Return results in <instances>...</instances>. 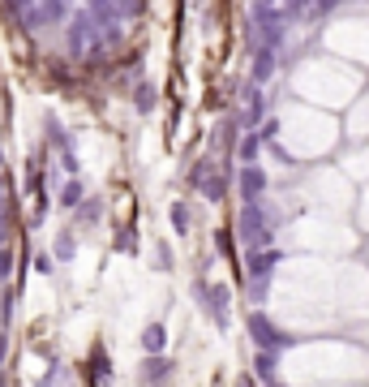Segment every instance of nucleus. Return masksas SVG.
<instances>
[{
    "label": "nucleus",
    "mask_w": 369,
    "mask_h": 387,
    "mask_svg": "<svg viewBox=\"0 0 369 387\" xmlns=\"http://www.w3.org/2000/svg\"><path fill=\"white\" fill-rule=\"evenodd\" d=\"M270 224H275V215L262 207V198H253V202H245V211H240L236 228H240V237H245L249 250H258V246H270V233H275Z\"/></svg>",
    "instance_id": "1"
},
{
    "label": "nucleus",
    "mask_w": 369,
    "mask_h": 387,
    "mask_svg": "<svg viewBox=\"0 0 369 387\" xmlns=\"http://www.w3.org/2000/svg\"><path fill=\"white\" fill-rule=\"evenodd\" d=\"M288 13L283 9H275V5H262L258 0V9H253V26H258V39L262 43H270V47H279L283 43V30H288Z\"/></svg>",
    "instance_id": "2"
},
{
    "label": "nucleus",
    "mask_w": 369,
    "mask_h": 387,
    "mask_svg": "<svg viewBox=\"0 0 369 387\" xmlns=\"http://www.w3.org/2000/svg\"><path fill=\"white\" fill-rule=\"evenodd\" d=\"M249 336H253V344H258V349H283V344H292V336H283L262 310L249 314Z\"/></svg>",
    "instance_id": "3"
},
{
    "label": "nucleus",
    "mask_w": 369,
    "mask_h": 387,
    "mask_svg": "<svg viewBox=\"0 0 369 387\" xmlns=\"http://www.w3.org/2000/svg\"><path fill=\"white\" fill-rule=\"evenodd\" d=\"M236 189H240V198H245V202L262 198V194H266V172L258 164H245V168H240V176H236Z\"/></svg>",
    "instance_id": "4"
},
{
    "label": "nucleus",
    "mask_w": 369,
    "mask_h": 387,
    "mask_svg": "<svg viewBox=\"0 0 369 387\" xmlns=\"http://www.w3.org/2000/svg\"><path fill=\"white\" fill-rule=\"evenodd\" d=\"M275 56H279V47H270V43H258V52H253V82H258V86L266 82L270 73H275V64H279Z\"/></svg>",
    "instance_id": "5"
},
{
    "label": "nucleus",
    "mask_w": 369,
    "mask_h": 387,
    "mask_svg": "<svg viewBox=\"0 0 369 387\" xmlns=\"http://www.w3.org/2000/svg\"><path fill=\"white\" fill-rule=\"evenodd\" d=\"M236 121H240V129L262 125V91H258V82L245 91V117H236Z\"/></svg>",
    "instance_id": "6"
},
{
    "label": "nucleus",
    "mask_w": 369,
    "mask_h": 387,
    "mask_svg": "<svg viewBox=\"0 0 369 387\" xmlns=\"http://www.w3.org/2000/svg\"><path fill=\"white\" fill-rule=\"evenodd\" d=\"M142 379H147V383H164V379H172V357H159V353H151V357L142 362Z\"/></svg>",
    "instance_id": "7"
},
{
    "label": "nucleus",
    "mask_w": 369,
    "mask_h": 387,
    "mask_svg": "<svg viewBox=\"0 0 369 387\" xmlns=\"http://www.w3.org/2000/svg\"><path fill=\"white\" fill-rule=\"evenodd\" d=\"M275 263H279V250L258 246V250L249 254V276H270V271H275Z\"/></svg>",
    "instance_id": "8"
},
{
    "label": "nucleus",
    "mask_w": 369,
    "mask_h": 387,
    "mask_svg": "<svg viewBox=\"0 0 369 387\" xmlns=\"http://www.w3.org/2000/svg\"><path fill=\"white\" fill-rule=\"evenodd\" d=\"M164 344H168V327H164V322H151V327L142 331V349H147V353H164Z\"/></svg>",
    "instance_id": "9"
},
{
    "label": "nucleus",
    "mask_w": 369,
    "mask_h": 387,
    "mask_svg": "<svg viewBox=\"0 0 369 387\" xmlns=\"http://www.w3.org/2000/svg\"><path fill=\"white\" fill-rule=\"evenodd\" d=\"M258 151H262V134H245V138H240V147H236L240 164H258Z\"/></svg>",
    "instance_id": "10"
},
{
    "label": "nucleus",
    "mask_w": 369,
    "mask_h": 387,
    "mask_svg": "<svg viewBox=\"0 0 369 387\" xmlns=\"http://www.w3.org/2000/svg\"><path fill=\"white\" fill-rule=\"evenodd\" d=\"M275 353H279V349H262L258 357H253V366H258V379H262V383L275 379Z\"/></svg>",
    "instance_id": "11"
},
{
    "label": "nucleus",
    "mask_w": 369,
    "mask_h": 387,
    "mask_svg": "<svg viewBox=\"0 0 369 387\" xmlns=\"http://www.w3.org/2000/svg\"><path fill=\"white\" fill-rule=\"evenodd\" d=\"M198 189H202V194H206V198H211V202H219L223 194H228V181H223V176H215V172H211V176H206V181H202Z\"/></svg>",
    "instance_id": "12"
},
{
    "label": "nucleus",
    "mask_w": 369,
    "mask_h": 387,
    "mask_svg": "<svg viewBox=\"0 0 369 387\" xmlns=\"http://www.w3.org/2000/svg\"><path fill=\"white\" fill-rule=\"evenodd\" d=\"M56 198H60V207H77V202H82V181H65Z\"/></svg>",
    "instance_id": "13"
},
{
    "label": "nucleus",
    "mask_w": 369,
    "mask_h": 387,
    "mask_svg": "<svg viewBox=\"0 0 369 387\" xmlns=\"http://www.w3.org/2000/svg\"><path fill=\"white\" fill-rule=\"evenodd\" d=\"M73 254H77V241H73V233H60V237H56V258H60V263H69Z\"/></svg>",
    "instance_id": "14"
},
{
    "label": "nucleus",
    "mask_w": 369,
    "mask_h": 387,
    "mask_svg": "<svg viewBox=\"0 0 369 387\" xmlns=\"http://www.w3.org/2000/svg\"><path fill=\"white\" fill-rule=\"evenodd\" d=\"M133 104H138V112H151V108H155V86L142 82V86L133 91Z\"/></svg>",
    "instance_id": "15"
},
{
    "label": "nucleus",
    "mask_w": 369,
    "mask_h": 387,
    "mask_svg": "<svg viewBox=\"0 0 369 387\" xmlns=\"http://www.w3.org/2000/svg\"><path fill=\"white\" fill-rule=\"evenodd\" d=\"M211 172H215V164H211V159H198V164L189 168V185H202V181H206V176H211Z\"/></svg>",
    "instance_id": "16"
},
{
    "label": "nucleus",
    "mask_w": 369,
    "mask_h": 387,
    "mask_svg": "<svg viewBox=\"0 0 369 387\" xmlns=\"http://www.w3.org/2000/svg\"><path fill=\"white\" fill-rule=\"evenodd\" d=\"M172 224H176V233H189V207L185 202H172Z\"/></svg>",
    "instance_id": "17"
},
{
    "label": "nucleus",
    "mask_w": 369,
    "mask_h": 387,
    "mask_svg": "<svg viewBox=\"0 0 369 387\" xmlns=\"http://www.w3.org/2000/svg\"><path fill=\"white\" fill-rule=\"evenodd\" d=\"M77 220H82V224H90V220H99V202H77Z\"/></svg>",
    "instance_id": "18"
},
{
    "label": "nucleus",
    "mask_w": 369,
    "mask_h": 387,
    "mask_svg": "<svg viewBox=\"0 0 369 387\" xmlns=\"http://www.w3.org/2000/svg\"><path fill=\"white\" fill-rule=\"evenodd\" d=\"M309 5H314V0H283V13H288V18L296 22V18H301V13L309 9Z\"/></svg>",
    "instance_id": "19"
},
{
    "label": "nucleus",
    "mask_w": 369,
    "mask_h": 387,
    "mask_svg": "<svg viewBox=\"0 0 369 387\" xmlns=\"http://www.w3.org/2000/svg\"><path fill=\"white\" fill-rule=\"evenodd\" d=\"M279 134V121H262V142H275Z\"/></svg>",
    "instance_id": "20"
},
{
    "label": "nucleus",
    "mask_w": 369,
    "mask_h": 387,
    "mask_svg": "<svg viewBox=\"0 0 369 387\" xmlns=\"http://www.w3.org/2000/svg\"><path fill=\"white\" fill-rule=\"evenodd\" d=\"M133 246H138L133 233H116V250H133Z\"/></svg>",
    "instance_id": "21"
},
{
    "label": "nucleus",
    "mask_w": 369,
    "mask_h": 387,
    "mask_svg": "<svg viewBox=\"0 0 369 387\" xmlns=\"http://www.w3.org/2000/svg\"><path fill=\"white\" fill-rule=\"evenodd\" d=\"M9 271H13V254L0 250V276H9Z\"/></svg>",
    "instance_id": "22"
},
{
    "label": "nucleus",
    "mask_w": 369,
    "mask_h": 387,
    "mask_svg": "<svg viewBox=\"0 0 369 387\" xmlns=\"http://www.w3.org/2000/svg\"><path fill=\"white\" fill-rule=\"evenodd\" d=\"M155 267H159V271L172 267V250H168V246H159V263H155Z\"/></svg>",
    "instance_id": "23"
},
{
    "label": "nucleus",
    "mask_w": 369,
    "mask_h": 387,
    "mask_svg": "<svg viewBox=\"0 0 369 387\" xmlns=\"http://www.w3.org/2000/svg\"><path fill=\"white\" fill-rule=\"evenodd\" d=\"M335 5H340V0H314V9H318V13H331Z\"/></svg>",
    "instance_id": "24"
},
{
    "label": "nucleus",
    "mask_w": 369,
    "mask_h": 387,
    "mask_svg": "<svg viewBox=\"0 0 369 387\" xmlns=\"http://www.w3.org/2000/svg\"><path fill=\"white\" fill-rule=\"evenodd\" d=\"M0 357H5V340H0Z\"/></svg>",
    "instance_id": "25"
},
{
    "label": "nucleus",
    "mask_w": 369,
    "mask_h": 387,
    "mask_svg": "<svg viewBox=\"0 0 369 387\" xmlns=\"http://www.w3.org/2000/svg\"><path fill=\"white\" fill-rule=\"evenodd\" d=\"M262 5H275V0H262Z\"/></svg>",
    "instance_id": "26"
},
{
    "label": "nucleus",
    "mask_w": 369,
    "mask_h": 387,
    "mask_svg": "<svg viewBox=\"0 0 369 387\" xmlns=\"http://www.w3.org/2000/svg\"><path fill=\"white\" fill-rule=\"evenodd\" d=\"M26 5H35V0H26Z\"/></svg>",
    "instance_id": "27"
}]
</instances>
